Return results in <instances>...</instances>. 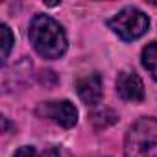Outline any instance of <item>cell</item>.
Masks as SVG:
<instances>
[{
  "label": "cell",
  "instance_id": "obj_3",
  "mask_svg": "<svg viewBox=\"0 0 157 157\" xmlns=\"http://www.w3.org/2000/svg\"><path fill=\"white\" fill-rule=\"evenodd\" d=\"M109 28L124 41H135L148 32L150 21L137 8H124L113 19H109Z\"/></svg>",
  "mask_w": 157,
  "mask_h": 157
},
{
  "label": "cell",
  "instance_id": "obj_7",
  "mask_svg": "<svg viewBox=\"0 0 157 157\" xmlns=\"http://www.w3.org/2000/svg\"><path fill=\"white\" fill-rule=\"evenodd\" d=\"M142 65L153 80H157V43H150L142 50Z\"/></svg>",
  "mask_w": 157,
  "mask_h": 157
},
{
  "label": "cell",
  "instance_id": "obj_6",
  "mask_svg": "<svg viewBox=\"0 0 157 157\" xmlns=\"http://www.w3.org/2000/svg\"><path fill=\"white\" fill-rule=\"evenodd\" d=\"M76 89L80 98L87 105H96L102 100V78L100 74H87L76 82Z\"/></svg>",
  "mask_w": 157,
  "mask_h": 157
},
{
  "label": "cell",
  "instance_id": "obj_2",
  "mask_svg": "<svg viewBox=\"0 0 157 157\" xmlns=\"http://www.w3.org/2000/svg\"><path fill=\"white\" fill-rule=\"evenodd\" d=\"M126 157H157V118H140L126 135Z\"/></svg>",
  "mask_w": 157,
  "mask_h": 157
},
{
  "label": "cell",
  "instance_id": "obj_4",
  "mask_svg": "<svg viewBox=\"0 0 157 157\" xmlns=\"http://www.w3.org/2000/svg\"><path fill=\"white\" fill-rule=\"evenodd\" d=\"M44 117L52 118L56 124L63 126V128H72L76 122H78V111L76 107L63 100V102H50V104H44L41 109H39Z\"/></svg>",
  "mask_w": 157,
  "mask_h": 157
},
{
  "label": "cell",
  "instance_id": "obj_10",
  "mask_svg": "<svg viewBox=\"0 0 157 157\" xmlns=\"http://www.w3.org/2000/svg\"><path fill=\"white\" fill-rule=\"evenodd\" d=\"M41 157H59V153H57V150L56 148H48V150H44L43 151V155Z\"/></svg>",
  "mask_w": 157,
  "mask_h": 157
},
{
  "label": "cell",
  "instance_id": "obj_9",
  "mask_svg": "<svg viewBox=\"0 0 157 157\" xmlns=\"http://www.w3.org/2000/svg\"><path fill=\"white\" fill-rule=\"evenodd\" d=\"M15 157H37V151H35V148H32V146H22V148L15 153Z\"/></svg>",
  "mask_w": 157,
  "mask_h": 157
},
{
  "label": "cell",
  "instance_id": "obj_1",
  "mask_svg": "<svg viewBox=\"0 0 157 157\" xmlns=\"http://www.w3.org/2000/svg\"><path fill=\"white\" fill-rule=\"evenodd\" d=\"M30 41L35 52L44 59H57L67 50L63 28L48 15H35L30 24Z\"/></svg>",
  "mask_w": 157,
  "mask_h": 157
},
{
  "label": "cell",
  "instance_id": "obj_5",
  "mask_svg": "<svg viewBox=\"0 0 157 157\" xmlns=\"http://www.w3.org/2000/svg\"><path fill=\"white\" fill-rule=\"evenodd\" d=\"M117 93L120 94L122 100L128 102H140L144 98V85L142 80L129 70H124L117 78Z\"/></svg>",
  "mask_w": 157,
  "mask_h": 157
},
{
  "label": "cell",
  "instance_id": "obj_8",
  "mask_svg": "<svg viewBox=\"0 0 157 157\" xmlns=\"http://www.w3.org/2000/svg\"><path fill=\"white\" fill-rule=\"evenodd\" d=\"M13 44H15V39H13L11 30L6 24H2L0 26V52H2V59H6L10 56Z\"/></svg>",
  "mask_w": 157,
  "mask_h": 157
}]
</instances>
